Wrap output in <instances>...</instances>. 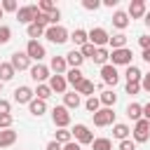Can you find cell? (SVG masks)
Here are the masks:
<instances>
[{"instance_id": "cell-41", "label": "cell", "mask_w": 150, "mask_h": 150, "mask_svg": "<svg viewBox=\"0 0 150 150\" xmlns=\"http://www.w3.org/2000/svg\"><path fill=\"white\" fill-rule=\"evenodd\" d=\"M82 7H84V9H89V12H94V9H98V7H101V0H82Z\"/></svg>"}, {"instance_id": "cell-32", "label": "cell", "mask_w": 150, "mask_h": 150, "mask_svg": "<svg viewBox=\"0 0 150 150\" xmlns=\"http://www.w3.org/2000/svg\"><path fill=\"white\" fill-rule=\"evenodd\" d=\"M54 141H56V143H61V145H66V143H70V141H73V131H68V129H56Z\"/></svg>"}, {"instance_id": "cell-4", "label": "cell", "mask_w": 150, "mask_h": 150, "mask_svg": "<svg viewBox=\"0 0 150 150\" xmlns=\"http://www.w3.org/2000/svg\"><path fill=\"white\" fill-rule=\"evenodd\" d=\"M73 138L80 143V145H91L94 143V134L87 124H75L73 127Z\"/></svg>"}, {"instance_id": "cell-56", "label": "cell", "mask_w": 150, "mask_h": 150, "mask_svg": "<svg viewBox=\"0 0 150 150\" xmlns=\"http://www.w3.org/2000/svg\"><path fill=\"white\" fill-rule=\"evenodd\" d=\"M2 84H5V82H0V91H2Z\"/></svg>"}, {"instance_id": "cell-1", "label": "cell", "mask_w": 150, "mask_h": 150, "mask_svg": "<svg viewBox=\"0 0 150 150\" xmlns=\"http://www.w3.org/2000/svg\"><path fill=\"white\" fill-rule=\"evenodd\" d=\"M131 136H134V143H148L150 141V122L148 120H138L131 129Z\"/></svg>"}, {"instance_id": "cell-39", "label": "cell", "mask_w": 150, "mask_h": 150, "mask_svg": "<svg viewBox=\"0 0 150 150\" xmlns=\"http://www.w3.org/2000/svg\"><path fill=\"white\" fill-rule=\"evenodd\" d=\"M38 9H40V12H45V14H52V12L56 9V5H54V2H49V0H42V2L38 5Z\"/></svg>"}, {"instance_id": "cell-50", "label": "cell", "mask_w": 150, "mask_h": 150, "mask_svg": "<svg viewBox=\"0 0 150 150\" xmlns=\"http://www.w3.org/2000/svg\"><path fill=\"white\" fill-rule=\"evenodd\" d=\"M45 150H63V148H61V143H56V141H49Z\"/></svg>"}, {"instance_id": "cell-16", "label": "cell", "mask_w": 150, "mask_h": 150, "mask_svg": "<svg viewBox=\"0 0 150 150\" xmlns=\"http://www.w3.org/2000/svg\"><path fill=\"white\" fill-rule=\"evenodd\" d=\"M49 70H54V75H66V73H68L66 56H52V61H49Z\"/></svg>"}, {"instance_id": "cell-5", "label": "cell", "mask_w": 150, "mask_h": 150, "mask_svg": "<svg viewBox=\"0 0 150 150\" xmlns=\"http://www.w3.org/2000/svg\"><path fill=\"white\" fill-rule=\"evenodd\" d=\"M52 122H54V127L66 129V127L70 124V112H68V108H66V105H56V108L52 110Z\"/></svg>"}, {"instance_id": "cell-54", "label": "cell", "mask_w": 150, "mask_h": 150, "mask_svg": "<svg viewBox=\"0 0 150 150\" xmlns=\"http://www.w3.org/2000/svg\"><path fill=\"white\" fill-rule=\"evenodd\" d=\"M143 23H145V26H148V28H150V12H148V14H145V16H143Z\"/></svg>"}, {"instance_id": "cell-43", "label": "cell", "mask_w": 150, "mask_h": 150, "mask_svg": "<svg viewBox=\"0 0 150 150\" xmlns=\"http://www.w3.org/2000/svg\"><path fill=\"white\" fill-rule=\"evenodd\" d=\"M138 91H141V82H127V94L129 96H134Z\"/></svg>"}, {"instance_id": "cell-46", "label": "cell", "mask_w": 150, "mask_h": 150, "mask_svg": "<svg viewBox=\"0 0 150 150\" xmlns=\"http://www.w3.org/2000/svg\"><path fill=\"white\" fill-rule=\"evenodd\" d=\"M120 150H136V143L129 141V138L127 141H120Z\"/></svg>"}, {"instance_id": "cell-53", "label": "cell", "mask_w": 150, "mask_h": 150, "mask_svg": "<svg viewBox=\"0 0 150 150\" xmlns=\"http://www.w3.org/2000/svg\"><path fill=\"white\" fill-rule=\"evenodd\" d=\"M103 5H105V7H115V5H117V0H103Z\"/></svg>"}, {"instance_id": "cell-33", "label": "cell", "mask_w": 150, "mask_h": 150, "mask_svg": "<svg viewBox=\"0 0 150 150\" xmlns=\"http://www.w3.org/2000/svg\"><path fill=\"white\" fill-rule=\"evenodd\" d=\"M94 61H96V63H101V66H105V63L110 61V52H108L105 47H98V49H96V54H94Z\"/></svg>"}, {"instance_id": "cell-28", "label": "cell", "mask_w": 150, "mask_h": 150, "mask_svg": "<svg viewBox=\"0 0 150 150\" xmlns=\"http://www.w3.org/2000/svg\"><path fill=\"white\" fill-rule=\"evenodd\" d=\"M14 66L7 61V63H0V82H9L12 77H14Z\"/></svg>"}, {"instance_id": "cell-13", "label": "cell", "mask_w": 150, "mask_h": 150, "mask_svg": "<svg viewBox=\"0 0 150 150\" xmlns=\"http://www.w3.org/2000/svg\"><path fill=\"white\" fill-rule=\"evenodd\" d=\"M33 98H35V91H33L30 87L23 84V87H16V89H14V101H16V103H30Z\"/></svg>"}, {"instance_id": "cell-20", "label": "cell", "mask_w": 150, "mask_h": 150, "mask_svg": "<svg viewBox=\"0 0 150 150\" xmlns=\"http://www.w3.org/2000/svg\"><path fill=\"white\" fill-rule=\"evenodd\" d=\"M112 26L120 28V30H124L129 26V12H115L112 14Z\"/></svg>"}, {"instance_id": "cell-27", "label": "cell", "mask_w": 150, "mask_h": 150, "mask_svg": "<svg viewBox=\"0 0 150 150\" xmlns=\"http://www.w3.org/2000/svg\"><path fill=\"white\" fill-rule=\"evenodd\" d=\"M75 91H77L80 96H82V94H84V96H94V82L84 77V80H82V82L75 87Z\"/></svg>"}, {"instance_id": "cell-51", "label": "cell", "mask_w": 150, "mask_h": 150, "mask_svg": "<svg viewBox=\"0 0 150 150\" xmlns=\"http://www.w3.org/2000/svg\"><path fill=\"white\" fill-rule=\"evenodd\" d=\"M143 120H148V122H150V103H145V105H143Z\"/></svg>"}, {"instance_id": "cell-31", "label": "cell", "mask_w": 150, "mask_h": 150, "mask_svg": "<svg viewBox=\"0 0 150 150\" xmlns=\"http://www.w3.org/2000/svg\"><path fill=\"white\" fill-rule=\"evenodd\" d=\"M127 82H141L143 80V73L138 70V66H127Z\"/></svg>"}, {"instance_id": "cell-26", "label": "cell", "mask_w": 150, "mask_h": 150, "mask_svg": "<svg viewBox=\"0 0 150 150\" xmlns=\"http://www.w3.org/2000/svg\"><path fill=\"white\" fill-rule=\"evenodd\" d=\"M28 110H30V115L40 117V115H45V110H47V103H45V101H40V98H33V101L28 103Z\"/></svg>"}, {"instance_id": "cell-2", "label": "cell", "mask_w": 150, "mask_h": 150, "mask_svg": "<svg viewBox=\"0 0 150 150\" xmlns=\"http://www.w3.org/2000/svg\"><path fill=\"white\" fill-rule=\"evenodd\" d=\"M45 38H47L49 42H54V45H63L66 40H70V35H68V30H66L63 26H49V28L45 30Z\"/></svg>"}, {"instance_id": "cell-36", "label": "cell", "mask_w": 150, "mask_h": 150, "mask_svg": "<svg viewBox=\"0 0 150 150\" xmlns=\"http://www.w3.org/2000/svg\"><path fill=\"white\" fill-rule=\"evenodd\" d=\"M91 148L94 150H112V141L110 138H94Z\"/></svg>"}, {"instance_id": "cell-35", "label": "cell", "mask_w": 150, "mask_h": 150, "mask_svg": "<svg viewBox=\"0 0 150 150\" xmlns=\"http://www.w3.org/2000/svg\"><path fill=\"white\" fill-rule=\"evenodd\" d=\"M52 94L54 91L49 89V84H38V89H35V98H40V101H47Z\"/></svg>"}, {"instance_id": "cell-21", "label": "cell", "mask_w": 150, "mask_h": 150, "mask_svg": "<svg viewBox=\"0 0 150 150\" xmlns=\"http://www.w3.org/2000/svg\"><path fill=\"white\" fill-rule=\"evenodd\" d=\"M98 98H101V105H103V108H112V105L117 103V94H115L112 89L101 91V96H98Z\"/></svg>"}, {"instance_id": "cell-38", "label": "cell", "mask_w": 150, "mask_h": 150, "mask_svg": "<svg viewBox=\"0 0 150 150\" xmlns=\"http://www.w3.org/2000/svg\"><path fill=\"white\" fill-rule=\"evenodd\" d=\"M12 38V28L9 26H0V45H7Z\"/></svg>"}, {"instance_id": "cell-40", "label": "cell", "mask_w": 150, "mask_h": 150, "mask_svg": "<svg viewBox=\"0 0 150 150\" xmlns=\"http://www.w3.org/2000/svg\"><path fill=\"white\" fill-rule=\"evenodd\" d=\"M12 122H14L12 112H9V115H0V131H2V129H12Z\"/></svg>"}, {"instance_id": "cell-45", "label": "cell", "mask_w": 150, "mask_h": 150, "mask_svg": "<svg viewBox=\"0 0 150 150\" xmlns=\"http://www.w3.org/2000/svg\"><path fill=\"white\" fill-rule=\"evenodd\" d=\"M9 110H12V105H9V101H5V98H0V115H9Z\"/></svg>"}, {"instance_id": "cell-22", "label": "cell", "mask_w": 150, "mask_h": 150, "mask_svg": "<svg viewBox=\"0 0 150 150\" xmlns=\"http://www.w3.org/2000/svg\"><path fill=\"white\" fill-rule=\"evenodd\" d=\"M63 105H66L68 110H75V108L80 105V94H77V91H66V94H63Z\"/></svg>"}, {"instance_id": "cell-10", "label": "cell", "mask_w": 150, "mask_h": 150, "mask_svg": "<svg viewBox=\"0 0 150 150\" xmlns=\"http://www.w3.org/2000/svg\"><path fill=\"white\" fill-rule=\"evenodd\" d=\"M101 80L105 82V84H117V80H120V75H117V68L112 66V63H105V66H101Z\"/></svg>"}, {"instance_id": "cell-6", "label": "cell", "mask_w": 150, "mask_h": 150, "mask_svg": "<svg viewBox=\"0 0 150 150\" xmlns=\"http://www.w3.org/2000/svg\"><path fill=\"white\" fill-rule=\"evenodd\" d=\"M38 5H23V7H19V12H16V19H19V23H33L35 21V16H38Z\"/></svg>"}, {"instance_id": "cell-3", "label": "cell", "mask_w": 150, "mask_h": 150, "mask_svg": "<svg viewBox=\"0 0 150 150\" xmlns=\"http://www.w3.org/2000/svg\"><path fill=\"white\" fill-rule=\"evenodd\" d=\"M131 59H134V52L129 47L124 49H112L110 52V63L112 66H131Z\"/></svg>"}, {"instance_id": "cell-44", "label": "cell", "mask_w": 150, "mask_h": 150, "mask_svg": "<svg viewBox=\"0 0 150 150\" xmlns=\"http://www.w3.org/2000/svg\"><path fill=\"white\" fill-rule=\"evenodd\" d=\"M59 19H61V9L56 7V9L49 14V23H52V26H59Z\"/></svg>"}, {"instance_id": "cell-52", "label": "cell", "mask_w": 150, "mask_h": 150, "mask_svg": "<svg viewBox=\"0 0 150 150\" xmlns=\"http://www.w3.org/2000/svg\"><path fill=\"white\" fill-rule=\"evenodd\" d=\"M141 56H143V61H148V63H150V49H143V54H141Z\"/></svg>"}, {"instance_id": "cell-18", "label": "cell", "mask_w": 150, "mask_h": 150, "mask_svg": "<svg viewBox=\"0 0 150 150\" xmlns=\"http://www.w3.org/2000/svg\"><path fill=\"white\" fill-rule=\"evenodd\" d=\"M82 61H84V56H82V52H80V49H73V52H68V54H66V63H68L70 68H80V66H82Z\"/></svg>"}, {"instance_id": "cell-55", "label": "cell", "mask_w": 150, "mask_h": 150, "mask_svg": "<svg viewBox=\"0 0 150 150\" xmlns=\"http://www.w3.org/2000/svg\"><path fill=\"white\" fill-rule=\"evenodd\" d=\"M2 14H5V9H2V7H0V19H2Z\"/></svg>"}, {"instance_id": "cell-29", "label": "cell", "mask_w": 150, "mask_h": 150, "mask_svg": "<svg viewBox=\"0 0 150 150\" xmlns=\"http://www.w3.org/2000/svg\"><path fill=\"white\" fill-rule=\"evenodd\" d=\"M45 30H47V28H45V26H40V23H30V26L26 28V33H28V38H30V40L42 38V35H45Z\"/></svg>"}, {"instance_id": "cell-14", "label": "cell", "mask_w": 150, "mask_h": 150, "mask_svg": "<svg viewBox=\"0 0 150 150\" xmlns=\"http://www.w3.org/2000/svg\"><path fill=\"white\" fill-rule=\"evenodd\" d=\"M66 87H68L66 75H52V77H49V89H52L54 94H66Z\"/></svg>"}, {"instance_id": "cell-8", "label": "cell", "mask_w": 150, "mask_h": 150, "mask_svg": "<svg viewBox=\"0 0 150 150\" xmlns=\"http://www.w3.org/2000/svg\"><path fill=\"white\" fill-rule=\"evenodd\" d=\"M26 54H28V59H30V61H38V63L47 56L45 47H42L38 40H28V45H26Z\"/></svg>"}, {"instance_id": "cell-25", "label": "cell", "mask_w": 150, "mask_h": 150, "mask_svg": "<svg viewBox=\"0 0 150 150\" xmlns=\"http://www.w3.org/2000/svg\"><path fill=\"white\" fill-rule=\"evenodd\" d=\"M66 80H68V84L77 87V84L84 80V75H82V70H80V68H68V73H66Z\"/></svg>"}, {"instance_id": "cell-23", "label": "cell", "mask_w": 150, "mask_h": 150, "mask_svg": "<svg viewBox=\"0 0 150 150\" xmlns=\"http://www.w3.org/2000/svg\"><path fill=\"white\" fill-rule=\"evenodd\" d=\"M127 117L134 120V122L143 120V105H141V103H129V105H127Z\"/></svg>"}, {"instance_id": "cell-37", "label": "cell", "mask_w": 150, "mask_h": 150, "mask_svg": "<svg viewBox=\"0 0 150 150\" xmlns=\"http://www.w3.org/2000/svg\"><path fill=\"white\" fill-rule=\"evenodd\" d=\"M80 52H82V56H84V59H94V54H96V47H94L91 42H87L84 47H80Z\"/></svg>"}, {"instance_id": "cell-15", "label": "cell", "mask_w": 150, "mask_h": 150, "mask_svg": "<svg viewBox=\"0 0 150 150\" xmlns=\"http://www.w3.org/2000/svg\"><path fill=\"white\" fill-rule=\"evenodd\" d=\"M145 14H148L145 0H131V5H129V16H131V19H143Z\"/></svg>"}, {"instance_id": "cell-17", "label": "cell", "mask_w": 150, "mask_h": 150, "mask_svg": "<svg viewBox=\"0 0 150 150\" xmlns=\"http://www.w3.org/2000/svg\"><path fill=\"white\" fill-rule=\"evenodd\" d=\"M16 143V131L14 129H2L0 131V148H9Z\"/></svg>"}, {"instance_id": "cell-11", "label": "cell", "mask_w": 150, "mask_h": 150, "mask_svg": "<svg viewBox=\"0 0 150 150\" xmlns=\"http://www.w3.org/2000/svg\"><path fill=\"white\" fill-rule=\"evenodd\" d=\"M9 63L14 66V70H26V68H30V59H28L26 52H14L12 59H9Z\"/></svg>"}, {"instance_id": "cell-48", "label": "cell", "mask_w": 150, "mask_h": 150, "mask_svg": "<svg viewBox=\"0 0 150 150\" xmlns=\"http://www.w3.org/2000/svg\"><path fill=\"white\" fill-rule=\"evenodd\" d=\"M141 89L150 91V73H145V75H143V80H141Z\"/></svg>"}, {"instance_id": "cell-34", "label": "cell", "mask_w": 150, "mask_h": 150, "mask_svg": "<svg viewBox=\"0 0 150 150\" xmlns=\"http://www.w3.org/2000/svg\"><path fill=\"white\" fill-rule=\"evenodd\" d=\"M84 108H87L91 115L98 112V110H101V98H98V96H89V98L84 101Z\"/></svg>"}, {"instance_id": "cell-30", "label": "cell", "mask_w": 150, "mask_h": 150, "mask_svg": "<svg viewBox=\"0 0 150 150\" xmlns=\"http://www.w3.org/2000/svg\"><path fill=\"white\" fill-rule=\"evenodd\" d=\"M112 49H124L127 47V35L124 33H117V35H110V42H108Z\"/></svg>"}, {"instance_id": "cell-47", "label": "cell", "mask_w": 150, "mask_h": 150, "mask_svg": "<svg viewBox=\"0 0 150 150\" xmlns=\"http://www.w3.org/2000/svg\"><path fill=\"white\" fill-rule=\"evenodd\" d=\"M138 45H141L143 49H150V35H141V38H138Z\"/></svg>"}, {"instance_id": "cell-24", "label": "cell", "mask_w": 150, "mask_h": 150, "mask_svg": "<svg viewBox=\"0 0 150 150\" xmlns=\"http://www.w3.org/2000/svg\"><path fill=\"white\" fill-rule=\"evenodd\" d=\"M70 40H73L77 47H84V45L89 42V33H87V30H82V28H75V30H73V35H70Z\"/></svg>"}, {"instance_id": "cell-9", "label": "cell", "mask_w": 150, "mask_h": 150, "mask_svg": "<svg viewBox=\"0 0 150 150\" xmlns=\"http://www.w3.org/2000/svg\"><path fill=\"white\" fill-rule=\"evenodd\" d=\"M94 124H96V127H110V124H115V112H112V108H101L98 112H94Z\"/></svg>"}, {"instance_id": "cell-7", "label": "cell", "mask_w": 150, "mask_h": 150, "mask_svg": "<svg viewBox=\"0 0 150 150\" xmlns=\"http://www.w3.org/2000/svg\"><path fill=\"white\" fill-rule=\"evenodd\" d=\"M89 42L98 49V47H105V45L110 42V35H108L105 28H91V30H89Z\"/></svg>"}, {"instance_id": "cell-49", "label": "cell", "mask_w": 150, "mask_h": 150, "mask_svg": "<svg viewBox=\"0 0 150 150\" xmlns=\"http://www.w3.org/2000/svg\"><path fill=\"white\" fill-rule=\"evenodd\" d=\"M63 150H82V148H80V143H77V141H70V143H66V145H63Z\"/></svg>"}, {"instance_id": "cell-19", "label": "cell", "mask_w": 150, "mask_h": 150, "mask_svg": "<svg viewBox=\"0 0 150 150\" xmlns=\"http://www.w3.org/2000/svg\"><path fill=\"white\" fill-rule=\"evenodd\" d=\"M129 134H131V129H129L127 124H122V122H115V124H112V136H115L117 141H127Z\"/></svg>"}, {"instance_id": "cell-42", "label": "cell", "mask_w": 150, "mask_h": 150, "mask_svg": "<svg viewBox=\"0 0 150 150\" xmlns=\"http://www.w3.org/2000/svg\"><path fill=\"white\" fill-rule=\"evenodd\" d=\"M0 7H2L5 12H19V5H16L14 0H5V2H2Z\"/></svg>"}, {"instance_id": "cell-12", "label": "cell", "mask_w": 150, "mask_h": 150, "mask_svg": "<svg viewBox=\"0 0 150 150\" xmlns=\"http://www.w3.org/2000/svg\"><path fill=\"white\" fill-rule=\"evenodd\" d=\"M30 77H33L38 84H45V80H49L52 75H49V68H47V66L35 63V66H30Z\"/></svg>"}]
</instances>
